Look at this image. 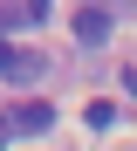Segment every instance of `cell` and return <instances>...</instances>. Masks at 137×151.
I'll use <instances>...</instances> for the list:
<instances>
[{"label": "cell", "instance_id": "1", "mask_svg": "<svg viewBox=\"0 0 137 151\" xmlns=\"http://www.w3.org/2000/svg\"><path fill=\"white\" fill-rule=\"evenodd\" d=\"M110 28H117V21H110V0H82V7H75V41L82 48L110 41Z\"/></svg>", "mask_w": 137, "mask_h": 151}, {"label": "cell", "instance_id": "2", "mask_svg": "<svg viewBox=\"0 0 137 151\" xmlns=\"http://www.w3.org/2000/svg\"><path fill=\"white\" fill-rule=\"evenodd\" d=\"M48 124H55L48 103H21V110H7V137H41Z\"/></svg>", "mask_w": 137, "mask_h": 151}, {"label": "cell", "instance_id": "3", "mask_svg": "<svg viewBox=\"0 0 137 151\" xmlns=\"http://www.w3.org/2000/svg\"><path fill=\"white\" fill-rule=\"evenodd\" d=\"M0 76H7V83H34V76H41V55H34V48H7V41H0Z\"/></svg>", "mask_w": 137, "mask_h": 151}, {"label": "cell", "instance_id": "4", "mask_svg": "<svg viewBox=\"0 0 137 151\" xmlns=\"http://www.w3.org/2000/svg\"><path fill=\"white\" fill-rule=\"evenodd\" d=\"M55 14V0H27V21H48Z\"/></svg>", "mask_w": 137, "mask_h": 151}, {"label": "cell", "instance_id": "5", "mask_svg": "<svg viewBox=\"0 0 137 151\" xmlns=\"http://www.w3.org/2000/svg\"><path fill=\"white\" fill-rule=\"evenodd\" d=\"M123 89H130V96H137V69H123Z\"/></svg>", "mask_w": 137, "mask_h": 151}, {"label": "cell", "instance_id": "6", "mask_svg": "<svg viewBox=\"0 0 137 151\" xmlns=\"http://www.w3.org/2000/svg\"><path fill=\"white\" fill-rule=\"evenodd\" d=\"M0 144H7V117H0Z\"/></svg>", "mask_w": 137, "mask_h": 151}]
</instances>
